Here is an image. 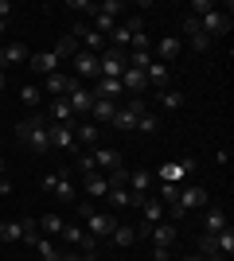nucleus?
Listing matches in <instances>:
<instances>
[{
    "label": "nucleus",
    "instance_id": "nucleus-1",
    "mask_svg": "<svg viewBox=\"0 0 234 261\" xmlns=\"http://www.w3.org/2000/svg\"><path fill=\"white\" fill-rule=\"evenodd\" d=\"M16 141L28 148V152H39L47 156L51 152V137H47V121L35 113V117H23L20 125H16Z\"/></svg>",
    "mask_w": 234,
    "mask_h": 261
},
{
    "label": "nucleus",
    "instance_id": "nucleus-2",
    "mask_svg": "<svg viewBox=\"0 0 234 261\" xmlns=\"http://www.w3.org/2000/svg\"><path fill=\"white\" fill-rule=\"evenodd\" d=\"M141 113H148V101L145 98H133L129 106H117V113H113V129H121V133H133V125H137V117Z\"/></svg>",
    "mask_w": 234,
    "mask_h": 261
},
{
    "label": "nucleus",
    "instance_id": "nucleus-3",
    "mask_svg": "<svg viewBox=\"0 0 234 261\" xmlns=\"http://www.w3.org/2000/svg\"><path fill=\"white\" fill-rule=\"evenodd\" d=\"M230 4L226 8H215V12H207V16H199V28H203V35L207 39H215V35H226L230 32Z\"/></svg>",
    "mask_w": 234,
    "mask_h": 261
},
{
    "label": "nucleus",
    "instance_id": "nucleus-4",
    "mask_svg": "<svg viewBox=\"0 0 234 261\" xmlns=\"http://www.w3.org/2000/svg\"><path fill=\"white\" fill-rule=\"evenodd\" d=\"M121 226V222H117V215H110V211H94V215H86V234L90 238H110L113 230Z\"/></svg>",
    "mask_w": 234,
    "mask_h": 261
},
{
    "label": "nucleus",
    "instance_id": "nucleus-5",
    "mask_svg": "<svg viewBox=\"0 0 234 261\" xmlns=\"http://www.w3.org/2000/svg\"><path fill=\"white\" fill-rule=\"evenodd\" d=\"M129 66V51H106L98 55V78H121Z\"/></svg>",
    "mask_w": 234,
    "mask_h": 261
},
{
    "label": "nucleus",
    "instance_id": "nucleus-6",
    "mask_svg": "<svg viewBox=\"0 0 234 261\" xmlns=\"http://www.w3.org/2000/svg\"><path fill=\"white\" fill-rule=\"evenodd\" d=\"M47 137H51V152H74L78 148V141H74V125H55V121H51V125H47Z\"/></svg>",
    "mask_w": 234,
    "mask_h": 261
},
{
    "label": "nucleus",
    "instance_id": "nucleus-7",
    "mask_svg": "<svg viewBox=\"0 0 234 261\" xmlns=\"http://www.w3.org/2000/svg\"><path fill=\"white\" fill-rule=\"evenodd\" d=\"M207 203H211V199H207V187H199V184L184 187V191H179V199H176V207L184 211V215H191V211H203Z\"/></svg>",
    "mask_w": 234,
    "mask_h": 261
},
{
    "label": "nucleus",
    "instance_id": "nucleus-8",
    "mask_svg": "<svg viewBox=\"0 0 234 261\" xmlns=\"http://www.w3.org/2000/svg\"><path fill=\"white\" fill-rule=\"evenodd\" d=\"M82 86L74 74H63V70H55V74H47V94L51 98H67V94H74V90Z\"/></svg>",
    "mask_w": 234,
    "mask_h": 261
},
{
    "label": "nucleus",
    "instance_id": "nucleus-9",
    "mask_svg": "<svg viewBox=\"0 0 234 261\" xmlns=\"http://www.w3.org/2000/svg\"><path fill=\"white\" fill-rule=\"evenodd\" d=\"M70 74L82 82V78H98V55L90 51H78L74 59H70Z\"/></svg>",
    "mask_w": 234,
    "mask_h": 261
},
{
    "label": "nucleus",
    "instance_id": "nucleus-10",
    "mask_svg": "<svg viewBox=\"0 0 234 261\" xmlns=\"http://www.w3.org/2000/svg\"><path fill=\"white\" fill-rule=\"evenodd\" d=\"M179 32L188 35V43L195 47V51H207V47H211V39L203 35V28H199V20H195V16H184V23H179Z\"/></svg>",
    "mask_w": 234,
    "mask_h": 261
},
{
    "label": "nucleus",
    "instance_id": "nucleus-11",
    "mask_svg": "<svg viewBox=\"0 0 234 261\" xmlns=\"http://www.w3.org/2000/svg\"><path fill=\"white\" fill-rule=\"evenodd\" d=\"M90 160H94V168H101V172L110 175L113 168H121V152H117V148H94V152H90Z\"/></svg>",
    "mask_w": 234,
    "mask_h": 261
},
{
    "label": "nucleus",
    "instance_id": "nucleus-12",
    "mask_svg": "<svg viewBox=\"0 0 234 261\" xmlns=\"http://www.w3.org/2000/svg\"><path fill=\"white\" fill-rule=\"evenodd\" d=\"M219 230H226V211L207 203L203 207V234H219Z\"/></svg>",
    "mask_w": 234,
    "mask_h": 261
},
{
    "label": "nucleus",
    "instance_id": "nucleus-13",
    "mask_svg": "<svg viewBox=\"0 0 234 261\" xmlns=\"http://www.w3.org/2000/svg\"><path fill=\"white\" fill-rule=\"evenodd\" d=\"M28 66H32V74H55L59 59L51 51H35V55H28Z\"/></svg>",
    "mask_w": 234,
    "mask_h": 261
},
{
    "label": "nucleus",
    "instance_id": "nucleus-14",
    "mask_svg": "<svg viewBox=\"0 0 234 261\" xmlns=\"http://www.w3.org/2000/svg\"><path fill=\"white\" fill-rule=\"evenodd\" d=\"M148 242L160 246V250H172V242H176V226H172V222H156V226H148Z\"/></svg>",
    "mask_w": 234,
    "mask_h": 261
},
{
    "label": "nucleus",
    "instance_id": "nucleus-15",
    "mask_svg": "<svg viewBox=\"0 0 234 261\" xmlns=\"http://www.w3.org/2000/svg\"><path fill=\"white\" fill-rule=\"evenodd\" d=\"M23 63H28V47H23V43L0 47V70H8V66H23Z\"/></svg>",
    "mask_w": 234,
    "mask_h": 261
},
{
    "label": "nucleus",
    "instance_id": "nucleus-16",
    "mask_svg": "<svg viewBox=\"0 0 234 261\" xmlns=\"http://www.w3.org/2000/svg\"><path fill=\"white\" fill-rule=\"evenodd\" d=\"M179 51H184V39H176V35H164V39L156 43V63H164V66H168Z\"/></svg>",
    "mask_w": 234,
    "mask_h": 261
},
{
    "label": "nucleus",
    "instance_id": "nucleus-17",
    "mask_svg": "<svg viewBox=\"0 0 234 261\" xmlns=\"http://www.w3.org/2000/svg\"><path fill=\"white\" fill-rule=\"evenodd\" d=\"M113 113H117V101H106V98H94V106H90V121L94 125H110Z\"/></svg>",
    "mask_w": 234,
    "mask_h": 261
},
{
    "label": "nucleus",
    "instance_id": "nucleus-18",
    "mask_svg": "<svg viewBox=\"0 0 234 261\" xmlns=\"http://www.w3.org/2000/svg\"><path fill=\"white\" fill-rule=\"evenodd\" d=\"M47 117L55 121V125H74V113H70V101H67V98H51Z\"/></svg>",
    "mask_w": 234,
    "mask_h": 261
},
{
    "label": "nucleus",
    "instance_id": "nucleus-19",
    "mask_svg": "<svg viewBox=\"0 0 234 261\" xmlns=\"http://www.w3.org/2000/svg\"><path fill=\"white\" fill-rule=\"evenodd\" d=\"M152 184H156V175L145 172V168L129 172V191H133V195H148V191H152Z\"/></svg>",
    "mask_w": 234,
    "mask_h": 261
},
{
    "label": "nucleus",
    "instance_id": "nucleus-20",
    "mask_svg": "<svg viewBox=\"0 0 234 261\" xmlns=\"http://www.w3.org/2000/svg\"><path fill=\"white\" fill-rule=\"evenodd\" d=\"M145 78H148V86H156V90H168V86H172V70H168L164 63H156V59H152V66L145 70Z\"/></svg>",
    "mask_w": 234,
    "mask_h": 261
},
{
    "label": "nucleus",
    "instance_id": "nucleus-21",
    "mask_svg": "<svg viewBox=\"0 0 234 261\" xmlns=\"http://www.w3.org/2000/svg\"><path fill=\"white\" fill-rule=\"evenodd\" d=\"M141 215H145V226H156V222L164 218V203L152 199V195H145V199H141Z\"/></svg>",
    "mask_w": 234,
    "mask_h": 261
},
{
    "label": "nucleus",
    "instance_id": "nucleus-22",
    "mask_svg": "<svg viewBox=\"0 0 234 261\" xmlns=\"http://www.w3.org/2000/svg\"><path fill=\"white\" fill-rule=\"evenodd\" d=\"M67 101H70V113L78 117V113H90V106H94V94H90L86 86H78L74 94H67Z\"/></svg>",
    "mask_w": 234,
    "mask_h": 261
},
{
    "label": "nucleus",
    "instance_id": "nucleus-23",
    "mask_svg": "<svg viewBox=\"0 0 234 261\" xmlns=\"http://www.w3.org/2000/svg\"><path fill=\"white\" fill-rule=\"evenodd\" d=\"M86 195L90 199H106V195H110V184H106V175H101V172L86 175Z\"/></svg>",
    "mask_w": 234,
    "mask_h": 261
},
{
    "label": "nucleus",
    "instance_id": "nucleus-24",
    "mask_svg": "<svg viewBox=\"0 0 234 261\" xmlns=\"http://www.w3.org/2000/svg\"><path fill=\"white\" fill-rule=\"evenodd\" d=\"M215 250H219V257H223V261L234 257V230H230V226L215 234Z\"/></svg>",
    "mask_w": 234,
    "mask_h": 261
},
{
    "label": "nucleus",
    "instance_id": "nucleus-25",
    "mask_svg": "<svg viewBox=\"0 0 234 261\" xmlns=\"http://www.w3.org/2000/svg\"><path fill=\"white\" fill-rule=\"evenodd\" d=\"M78 51H82V47H78V39H70V35H63V39H59V43L51 47V55H55L59 63H63V59H74Z\"/></svg>",
    "mask_w": 234,
    "mask_h": 261
},
{
    "label": "nucleus",
    "instance_id": "nucleus-26",
    "mask_svg": "<svg viewBox=\"0 0 234 261\" xmlns=\"http://www.w3.org/2000/svg\"><path fill=\"white\" fill-rule=\"evenodd\" d=\"M195 253H199V257H207V261H223V257H219V250H215V234H199Z\"/></svg>",
    "mask_w": 234,
    "mask_h": 261
},
{
    "label": "nucleus",
    "instance_id": "nucleus-27",
    "mask_svg": "<svg viewBox=\"0 0 234 261\" xmlns=\"http://www.w3.org/2000/svg\"><path fill=\"white\" fill-rule=\"evenodd\" d=\"M20 226H23V246H32V250H35V246H39V238H43V234H39V222H35V218H20Z\"/></svg>",
    "mask_w": 234,
    "mask_h": 261
},
{
    "label": "nucleus",
    "instance_id": "nucleus-28",
    "mask_svg": "<svg viewBox=\"0 0 234 261\" xmlns=\"http://www.w3.org/2000/svg\"><path fill=\"white\" fill-rule=\"evenodd\" d=\"M39 222V234H63V226H67V218H59V215H43V218H35Z\"/></svg>",
    "mask_w": 234,
    "mask_h": 261
},
{
    "label": "nucleus",
    "instance_id": "nucleus-29",
    "mask_svg": "<svg viewBox=\"0 0 234 261\" xmlns=\"http://www.w3.org/2000/svg\"><path fill=\"white\" fill-rule=\"evenodd\" d=\"M110 238H113V246H117V250H129V246H137V230H133V226H117Z\"/></svg>",
    "mask_w": 234,
    "mask_h": 261
},
{
    "label": "nucleus",
    "instance_id": "nucleus-30",
    "mask_svg": "<svg viewBox=\"0 0 234 261\" xmlns=\"http://www.w3.org/2000/svg\"><path fill=\"white\" fill-rule=\"evenodd\" d=\"M156 106H164V109H179L184 106V94H179V90H156Z\"/></svg>",
    "mask_w": 234,
    "mask_h": 261
},
{
    "label": "nucleus",
    "instance_id": "nucleus-31",
    "mask_svg": "<svg viewBox=\"0 0 234 261\" xmlns=\"http://www.w3.org/2000/svg\"><path fill=\"white\" fill-rule=\"evenodd\" d=\"M98 137H101V129L94 125V121H86V125H74V141H82V144H98Z\"/></svg>",
    "mask_w": 234,
    "mask_h": 261
},
{
    "label": "nucleus",
    "instance_id": "nucleus-32",
    "mask_svg": "<svg viewBox=\"0 0 234 261\" xmlns=\"http://www.w3.org/2000/svg\"><path fill=\"white\" fill-rule=\"evenodd\" d=\"M184 168H179V164H164V168H160V172H156V179H160V184H179V179H184Z\"/></svg>",
    "mask_w": 234,
    "mask_h": 261
},
{
    "label": "nucleus",
    "instance_id": "nucleus-33",
    "mask_svg": "<svg viewBox=\"0 0 234 261\" xmlns=\"http://www.w3.org/2000/svg\"><path fill=\"white\" fill-rule=\"evenodd\" d=\"M51 195L63 199V203H70V199H74V184H70V175H67V172L59 175V184H55V191H51Z\"/></svg>",
    "mask_w": 234,
    "mask_h": 261
},
{
    "label": "nucleus",
    "instance_id": "nucleus-34",
    "mask_svg": "<svg viewBox=\"0 0 234 261\" xmlns=\"http://www.w3.org/2000/svg\"><path fill=\"white\" fill-rule=\"evenodd\" d=\"M160 129V117H156L152 109H148V113H141V117H137V125H133V133H156Z\"/></svg>",
    "mask_w": 234,
    "mask_h": 261
},
{
    "label": "nucleus",
    "instance_id": "nucleus-35",
    "mask_svg": "<svg viewBox=\"0 0 234 261\" xmlns=\"http://www.w3.org/2000/svg\"><path fill=\"white\" fill-rule=\"evenodd\" d=\"M98 12H106V16H110V20H117V16H121V12H133V8H129V4H125V0H101V4H98Z\"/></svg>",
    "mask_w": 234,
    "mask_h": 261
},
{
    "label": "nucleus",
    "instance_id": "nucleus-36",
    "mask_svg": "<svg viewBox=\"0 0 234 261\" xmlns=\"http://www.w3.org/2000/svg\"><path fill=\"white\" fill-rule=\"evenodd\" d=\"M35 253H39V257H43V261H59V257H63V250H59L55 242H47V238H39V246H35Z\"/></svg>",
    "mask_w": 234,
    "mask_h": 261
},
{
    "label": "nucleus",
    "instance_id": "nucleus-37",
    "mask_svg": "<svg viewBox=\"0 0 234 261\" xmlns=\"http://www.w3.org/2000/svg\"><path fill=\"white\" fill-rule=\"evenodd\" d=\"M20 238H23L20 222H0V242H20Z\"/></svg>",
    "mask_w": 234,
    "mask_h": 261
},
{
    "label": "nucleus",
    "instance_id": "nucleus-38",
    "mask_svg": "<svg viewBox=\"0 0 234 261\" xmlns=\"http://www.w3.org/2000/svg\"><path fill=\"white\" fill-rule=\"evenodd\" d=\"M113 28H117V20H110L106 12H94V32H98V35H110Z\"/></svg>",
    "mask_w": 234,
    "mask_h": 261
},
{
    "label": "nucleus",
    "instance_id": "nucleus-39",
    "mask_svg": "<svg viewBox=\"0 0 234 261\" xmlns=\"http://www.w3.org/2000/svg\"><path fill=\"white\" fill-rule=\"evenodd\" d=\"M106 184H110V187H129V168H125V164H121V168H113V172L106 175Z\"/></svg>",
    "mask_w": 234,
    "mask_h": 261
},
{
    "label": "nucleus",
    "instance_id": "nucleus-40",
    "mask_svg": "<svg viewBox=\"0 0 234 261\" xmlns=\"http://www.w3.org/2000/svg\"><path fill=\"white\" fill-rule=\"evenodd\" d=\"M179 191H184L179 184H160V203H164V207H172V203L179 199Z\"/></svg>",
    "mask_w": 234,
    "mask_h": 261
},
{
    "label": "nucleus",
    "instance_id": "nucleus-41",
    "mask_svg": "<svg viewBox=\"0 0 234 261\" xmlns=\"http://www.w3.org/2000/svg\"><path fill=\"white\" fill-rule=\"evenodd\" d=\"M59 238L67 242V246H82V238H86V230H78V226H70V222H67V226H63V234H59Z\"/></svg>",
    "mask_w": 234,
    "mask_h": 261
},
{
    "label": "nucleus",
    "instance_id": "nucleus-42",
    "mask_svg": "<svg viewBox=\"0 0 234 261\" xmlns=\"http://www.w3.org/2000/svg\"><path fill=\"white\" fill-rule=\"evenodd\" d=\"M129 66H137V70H148V66H152V51H129Z\"/></svg>",
    "mask_w": 234,
    "mask_h": 261
},
{
    "label": "nucleus",
    "instance_id": "nucleus-43",
    "mask_svg": "<svg viewBox=\"0 0 234 261\" xmlns=\"http://www.w3.org/2000/svg\"><path fill=\"white\" fill-rule=\"evenodd\" d=\"M20 101H23V106H39V86H32V82L20 86Z\"/></svg>",
    "mask_w": 234,
    "mask_h": 261
},
{
    "label": "nucleus",
    "instance_id": "nucleus-44",
    "mask_svg": "<svg viewBox=\"0 0 234 261\" xmlns=\"http://www.w3.org/2000/svg\"><path fill=\"white\" fill-rule=\"evenodd\" d=\"M67 8L70 12H90V16H94V12H98V0H67Z\"/></svg>",
    "mask_w": 234,
    "mask_h": 261
},
{
    "label": "nucleus",
    "instance_id": "nucleus-45",
    "mask_svg": "<svg viewBox=\"0 0 234 261\" xmlns=\"http://www.w3.org/2000/svg\"><path fill=\"white\" fill-rule=\"evenodd\" d=\"M215 8H219L215 0H191V12H195V20H199V16H207V12H215Z\"/></svg>",
    "mask_w": 234,
    "mask_h": 261
},
{
    "label": "nucleus",
    "instance_id": "nucleus-46",
    "mask_svg": "<svg viewBox=\"0 0 234 261\" xmlns=\"http://www.w3.org/2000/svg\"><path fill=\"white\" fill-rule=\"evenodd\" d=\"M125 28H129V35H137V32H145V20H141V16H129V20H125Z\"/></svg>",
    "mask_w": 234,
    "mask_h": 261
},
{
    "label": "nucleus",
    "instance_id": "nucleus-47",
    "mask_svg": "<svg viewBox=\"0 0 234 261\" xmlns=\"http://www.w3.org/2000/svg\"><path fill=\"white\" fill-rule=\"evenodd\" d=\"M78 218H82V222H86V215H94V203H90V199H78Z\"/></svg>",
    "mask_w": 234,
    "mask_h": 261
},
{
    "label": "nucleus",
    "instance_id": "nucleus-48",
    "mask_svg": "<svg viewBox=\"0 0 234 261\" xmlns=\"http://www.w3.org/2000/svg\"><path fill=\"white\" fill-rule=\"evenodd\" d=\"M78 168H82V175L98 172V168H94V160H90V152H82V156H78Z\"/></svg>",
    "mask_w": 234,
    "mask_h": 261
},
{
    "label": "nucleus",
    "instance_id": "nucleus-49",
    "mask_svg": "<svg viewBox=\"0 0 234 261\" xmlns=\"http://www.w3.org/2000/svg\"><path fill=\"white\" fill-rule=\"evenodd\" d=\"M152 261H172V253L160 250V246H152Z\"/></svg>",
    "mask_w": 234,
    "mask_h": 261
},
{
    "label": "nucleus",
    "instance_id": "nucleus-50",
    "mask_svg": "<svg viewBox=\"0 0 234 261\" xmlns=\"http://www.w3.org/2000/svg\"><path fill=\"white\" fill-rule=\"evenodd\" d=\"M0 20H4V23L12 20V4H8V0H0Z\"/></svg>",
    "mask_w": 234,
    "mask_h": 261
},
{
    "label": "nucleus",
    "instance_id": "nucleus-51",
    "mask_svg": "<svg viewBox=\"0 0 234 261\" xmlns=\"http://www.w3.org/2000/svg\"><path fill=\"white\" fill-rule=\"evenodd\" d=\"M0 195H12V179L8 175H0Z\"/></svg>",
    "mask_w": 234,
    "mask_h": 261
},
{
    "label": "nucleus",
    "instance_id": "nucleus-52",
    "mask_svg": "<svg viewBox=\"0 0 234 261\" xmlns=\"http://www.w3.org/2000/svg\"><path fill=\"white\" fill-rule=\"evenodd\" d=\"M179 261H207V257H199V253H188V257H179Z\"/></svg>",
    "mask_w": 234,
    "mask_h": 261
},
{
    "label": "nucleus",
    "instance_id": "nucleus-53",
    "mask_svg": "<svg viewBox=\"0 0 234 261\" xmlns=\"http://www.w3.org/2000/svg\"><path fill=\"white\" fill-rule=\"evenodd\" d=\"M4 86H8V74H4V70H0V94H4Z\"/></svg>",
    "mask_w": 234,
    "mask_h": 261
},
{
    "label": "nucleus",
    "instance_id": "nucleus-54",
    "mask_svg": "<svg viewBox=\"0 0 234 261\" xmlns=\"http://www.w3.org/2000/svg\"><path fill=\"white\" fill-rule=\"evenodd\" d=\"M4 172H8V168H4V156H0V175H4Z\"/></svg>",
    "mask_w": 234,
    "mask_h": 261
},
{
    "label": "nucleus",
    "instance_id": "nucleus-55",
    "mask_svg": "<svg viewBox=\"0 0 234 261\" xmlns=\"http://www.w3.org/2000/svg\"><path fill=\"white\" fill-rule=\"evenodd\" d=\"M4 28H8V23H4V20H0V35H4Z\"/></svg>",
    "mask_w": 234,
    "mask_h": 261
},
{
    "label": "nucleus",
    "instance_id": "nucleus-56",
    "mask_svg": "<svg viewBox=\"0 0 234 261\" xmlns=\"http://www.w3.org/2000/svg\"><path fill=\"white\" fill-rule=\"evenodd\" d=\"M148 261H152V257H148Z\"/></svg>",
    "mask_w": 234,
    "mask_h": 261
}]
</instances>
